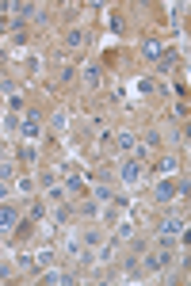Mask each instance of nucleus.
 Here are the masks:
<instances>
[{"label": "nucleus", "instance_id": "obj_1", "mask_svg": "<svg viewBox=\"0 0 191 286\" xmlns=\"http://www.w3.org/2000/svg\"><path fill=\"white\" fill-rule=\"evenodd\" d=\"M19 130H23V138H27V142H35V138L42 134V122H38V111H23V122H19Z\"/></svg>", "mask_w": 191, "mask_h": 286}, {"label": "nucleus", "instance_id": "obj_2", "mask_svg": "<svg viewBox=\"0 0 191 286\" xmlns=\"http://www.w3.org/2000/svg\"><path fill=\"white\" fill-rule=\"evenodd\" d=\"M118 179L122 183H142V160H122V168H118Z\"/></svg>", "mask_w": 191, "mask_h": 286}, {"label": "nucleus", "instance_id": "obj_3", "mask_svg": "<svg viewBox=\"0 0 191 286\" xmlns=\"http://www.w3.org/2000/svg\"><path fill=\"white\" fill-rule=\"evenodd\" d=\"M15 221H19V210H15L12 202H4V206H0V229L8 233V229H15Z\"/></svg>", "mask_w": 191, "mask_h": 286}, {"label": "nucleus", "instance_id": "obj_4", "mask_svg": "<svg viewBox=\"0 0 191 286\" xmlns=\"http://www.w3.org/2000/svg\"><path fill=\"white\" fill-rule=\"evenodd\" d=\"M180 233H184V221H180L176 214H172V217H164V221H161V237H180Z\"/></svg>", "mask_w": 191, "mask_h": 286}, {"label": "nucleus", "instance_id": "obj_5", "mask_svg": "<svg viewBox=\"0 0 191 286\" xmlns=\"http://www.w3.org/2000/svg\"><path fill=\"white\" fill-rule=\"evenodd\" d=\"M100 76H103L100 61H88V65H84V84H88V88H100Z\"/></svg>", "mask_w": 191, "mask_h": 286}, {"label": "nucleus", "instance_id": "obj_6", "mask_svg": "<svg viewBox=\"0 0 191 286\" xmlns=\"http://www.w3.org/2000/svg\"><path fill=\"white\" fill-rule=\"evenodd\" d=\"M153 195H157V202H168V199H176V183H168V179H161V183L153 187Z\"/></svg>", "mask_w": 191, "mask_h": 286}, {"label": "nucleus", "instance_id": "obj_7", "mask_svg": "<svg viewBox=\"0 0 191 286\" xmlns=\"http://www.w3.org/2000/svg\"><path fill=\"white\" fill-rule=\"evenodd\" d=\"M176 168H180V160H176V157H161V160H157V172H161V179H164V176H176Z\"/></svg>", "mask_w": 191, "mask_h": 286}, {"label": "nucleus", "instance_id": "obj_8", "mask_svg": "<svg viewBox=\"0 0 191 286\" xmlns=\"http://www.w3.org/2000/svg\"><path fill=\"white\" fill-rule=\"evenodd\" d=\"M161 54H164V50H161L157 42H153V38H149V42L142 46V57H146V61H161Z\"/></svg>", "mask_w": 191, "mask_h": 286}, {"label": "nucleus", "instance_id": "obj_9", "mask_svg": "<svg viewBox=\"0 0 191 286\" xmlns=\"http://www.w3.org/2000/svg\"><path fill=\"white\" fill-rule=\"evenodd\" d=\"M134 145H138V142H134V134H115V149H118V153H130Z\"/></svg>", "mask_w": 191, "mask_h": 286}, {"label": "nucleus", "instance_id": "obj_10", "mask_svg": "<svg viewBox=\"0 0 191 286\" xmlns=\"http://www.w3.org/2000/svg\"><path fill=\"white\" fill-rule=\"evenodd\" d=\"M65 256L80 259V256H84V241H69V244H65Z\"/></svg>", "mask_w": 191, "mask_h": 286}, {"label": "nucleus", "instance_id": "obj_11", "mask_svg": "<svg viewBox=\"0 0 191 286\" xmlns=\"http://www.w3.org/2000/svg\"><path fill=\"white\" fill-rule=\"evenodd\" d=\"M42 279H46V283H54V286H61V283H73V275H65V271H46Z\"/></svg>", "mask_w": 191, "mask_h": 286}, {"label": "nucleus", "instance_id": "obj_12", "mask_svg": "<svg viewBox=\"0 0 191 286\" xmlns=\"http://www.w3.org/2000/svg\"><path fill=\"white\" fill-rule=\"evenodd\" d=\"M134 237V225L130 221H118V229H115V241H130Z\"/></svg>", "mask_w": 191, "mask_h": 286}, {"label": "nucleus", "instance_id": "obj_13", "mask_svg": "<svg viewBox=\"0 0 191 286\" xmlns=\"http://www.w3.org/2000/svg\"><path fill=\"white\" fill-rule=\"evenodd\" d=\"M96 259H100V263H111V259H115V241H111V244H103L100 252H96Z\"/></svg>", "mask_w": 191, "mask_h": 286}, {"label": "nucleus", "instance_id": "obj_14", "mask_svg": "<svg viewBox=\"0 0 191 286\" xmlns=\"http://www.w3.org/2000/svg\"><path fill=\"white\" fill-rule=\"evenodd\" d=\"M65 191H84V179H80V176H65Z\"/></svg>", "mask_w": 191, "mask_h": 286}, {"label": "nucleus", "instance_id": "obj_15", "mask_svg": "<svg viewBox=\"0 0 191 286\" xmlns=\"http://www.w3.org/2000/svg\"><path fill=\"white\" fill-rule=\"evenodd\" d=\"M65 42H69V46H73V50H76V46L84 42V31H80V27H73V31H69V35H65Z\"/></svg>", "mask_w": 191, "mask_h": 286}, {"label": "nucleus", "instance_id": "obj_16", "mask_svg": "<svg viewBox=\"0 0 191 286\" xmlns=\"http://www.w3.org/2000/svg\"><path fill=\"white\" fill-rule=\"evenodd\" d=\"M19 157L27 160V164H35V160H38V149H35V145H23V149H19Z\"/></svg>", "mask_w": 191, "mask_h": 286}, {"label": "nucleus", "instance_id": "obj_17", "mask_svg": "<svg viewBox=\"0 0 191 286\" xmlns=\"http://www.w3.org/2000/svg\"><path fill=\"white\" fill-rule=\"evenodd\" d=\"M80 241L88 244V248H100V233H96V229H88V233H80Z\"/></svg>", "mask_w": 191, "mask_h": 286}, {"label": "nucleus", "instance_id": "obj_18", "mask_svg": "<svg viewBox=\"0 0 191 286\" xmlns=\"http://www.w3.org/2000/svg\"><path fill=\"white\" fill-rule=\"evenodd\" d=\"M50 126H54V130H58V134H65V126H69V118H65V114H54V118H50Z\"/></svg>", "mask_w": 191, "mask_h": 286}, {"label": "nucleus", "instance_id": "obj_19", "mask_svg": "<svg viewBox=\"0 0 191 286\" xmlns=\"http://www.w3.org/2000/svg\"><path fill=\"white\" fill-rule=\"evenodd\" d=\"M15 191H19V195H31V191H35V179H31V176H23V179L15 183Z\"/></svg>", "mask_w": 191, "mask_h": 286}, {"label": "nucleus", "instance_id": "obj_20", "mask_svg": "<svg viewBox=\"0 0 191 286\" xmlns=\"http://www.w3.org/2000/svg\"><path fill=\"white\" fill-rule=\"evenodd\" d=\"M35 263H38V267H50V263H54V252H50V248H42V252L35 256Z\"/></svg>", "mask_w": 191, "mask_h": 286}, {"label": "nucleus", "instance_id": "obj_21", "mask_svg": "<svg viewBox=\"0 0 191 286\" xmlns=\"http://www.w3.org/2000/svg\"><path fill=\"white\" fill-rule=\"evenodd\" d=\"M96 202H111V187L107 183H96Z\"/></svg>", "mask_w": 191, "mask_h": 286}, {"label": "nucleus", "instance_id": "obj_22", "mask_svg": "<svg viewBox=\"0 0 191 286\" xmlns=\"http://www.w3.org/2000/svg\"><path fill=\"white\" fill-rule=\"evenodd\" d=\"M38 183H42L46 191H54V187H58V183H54V172H42V176H38Z\"/></svg>", "mask_w": 191, "mask_h": 286}, {"label": "nucleus", "instance_id": "obj_23", "mask_svg": "<svg viewBox=\"0 0 191 286\" xmlns=\"http://www.w3.org/2000/svg\"><path fill=\"white\" fill-rule=\"evenodd\" d=\"M176 195H184V199H191V183H188V179H180V183H176Z\"/></svg>", "mask_w": 191, "mask_h": 286}, {"label": "nucleus", "instance_id": "obj_24", "mask_svg": "<svg viewBox=\"0 0 191 286\" xmlns=\"http://www.w3.org/2000/svg\"><path fill=\"white\" fill-rule=\"evenodd\" d=\"M19 122H23V118H15V114H4V130H15Z\"/></svg>", "mask_w": 191, "mask_h": 286}, {"label": "nucleus", "instance_id": "obj_25", "mask_svg": "<svg viewBox=\"0 0 191 286\" xmlns=\"http://www.w3.org/2000/svg\"><path fill=\"white\" fill-rule=\"evenodd\" d=\"M180 241H184V244H191V229H184V233H180Z\"/></svg>", "mask_w": 191, "mask_h": 286}]
</instances>
